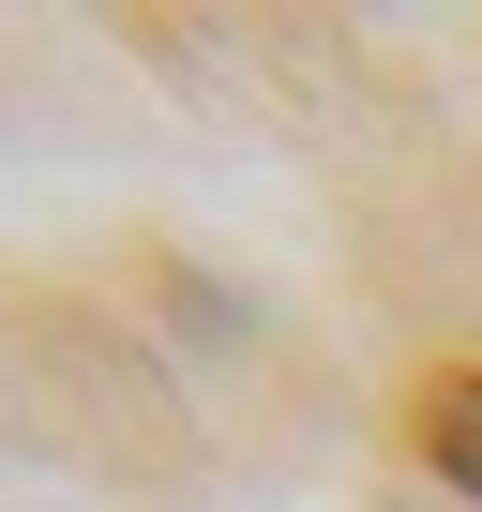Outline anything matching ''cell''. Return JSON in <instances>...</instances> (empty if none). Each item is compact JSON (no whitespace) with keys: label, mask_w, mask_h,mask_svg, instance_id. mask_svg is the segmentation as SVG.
Returning <instances> with one entry per match:
<instances>
[{"label":"cell","mask_w":482,"mask_h":512,"mask_svg":"<svg viewBox=\"0 0 482 512\" xmlns=\"http://www.w3.org/2000/svg\"><path fill=\"white\" fill-rule=\"evenodd\" d=\"M422 467H437L452 497H482V377H467V362L422 377Z\"/></svg>","instance_id":"6da1fadb"}]
</instances>
